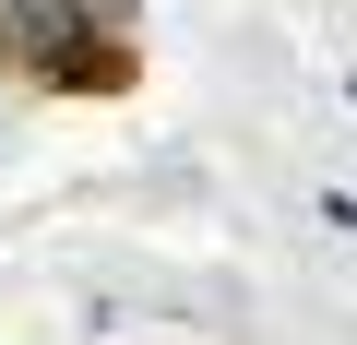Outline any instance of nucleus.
<instances>
[{
    "instance_id": "f257e3e1",
    "label": "nucleus",
    "mask_w": 357,
    "mask_h": 345,
    "mask_svg": "<svg viewBox=\"0 0 357 345\" xmlns=\"http://www.w3.org/2000/svg\"><path fill=\"white\" fill-rule=\"evenodd\" d=\"M131 0H0V60L36 95H131Z\"/></svg>"
}]
</instances>
